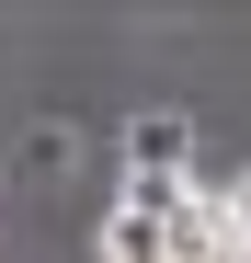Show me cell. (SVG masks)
<instances>
[{
    "instance_id": "obj_2",
    "label": "cell",
    "mask_w": 251,
    "mask_h": 263,
    "mask_svg": "<svg viewBox=\"0 0 251 263\" xmlns=\"http://www.w3.org/2000/svg\"><path fill=\"white\" fill-rule=\"evenodd\" d=\"M126 172H194V126L183 115H137L126 126Z\"/></svg>"
},
{
    "instance_id": "obj_4",
    "label": "cell",
    "mask_w": 251,
    "mask_h": 263,
    "mask_svg": "<svg viewBox=\"0 0 251 263\" xmlns=\"http://www.w3.org/2000/svg\"><path fill=\"white\" fill-rule=\"evenodd\" d=\"M217 195H228V229H240V252H251V172H228Z\"/></svg>"
},
{
    "instance_id": "obj_1",
    "label": "cell",
    "mask_w": 251,
    "mask_h": 263,
    "mask_svg": "<svg viewBox=\"0 0 251 263\" xmlns=\"http://www.w3.org/2000/svg\"><path fill=\"white\" fill-rule=\"evenodd\" d=\"M92 263H172V229H160V217H137V206H103Z\"/></svg>"
},
{
    "instance_id": "obj_3",
    "label": "cell",
    "mask_w": 251,
    "mask_h": 263,
    "mask_svg": "<svg viewBox=\"0 0 251 263\" xmlns=\"http://www.w3.org/2000/svg\"><path fill=\"white\" fill-rule=\"evenodd\" d=\"M194 195H205L194 172H126V183H114V206H137V217H160V229H172V217H183Z\"/></svg>"
}]
</instances>
